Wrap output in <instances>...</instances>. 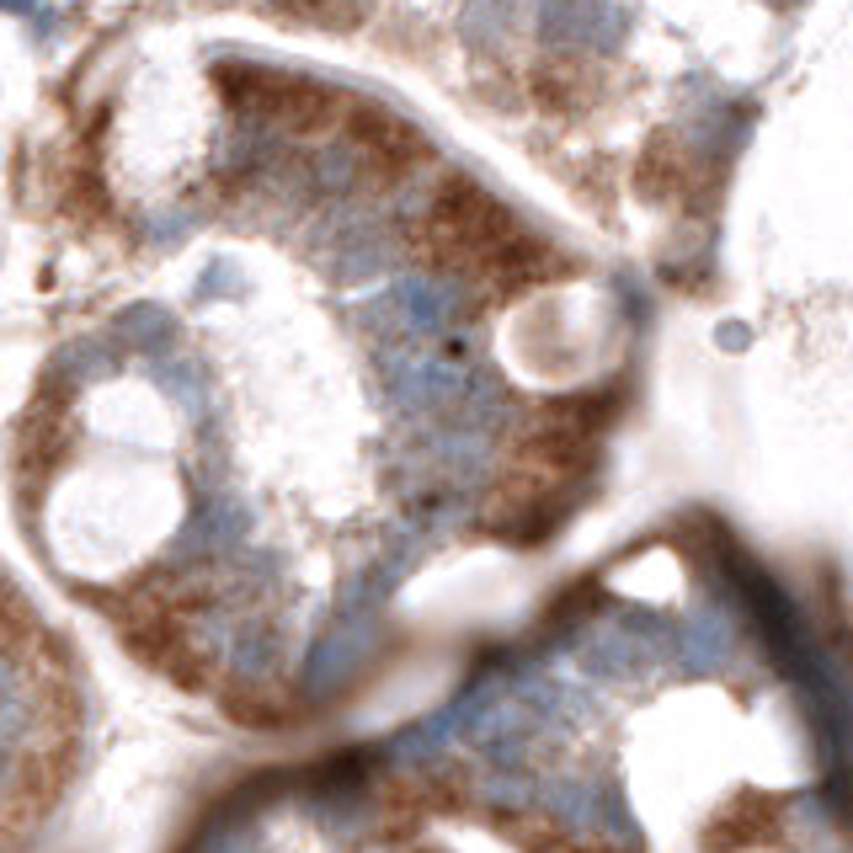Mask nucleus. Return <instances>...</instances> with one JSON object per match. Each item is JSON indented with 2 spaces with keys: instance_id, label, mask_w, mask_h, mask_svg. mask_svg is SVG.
Here are the masks:
<instances>
[{
  "instance_id": "f257e3e1",
  "label": "nucleus",
  "mask_w": 853,
  "mask_h": 853,
  "mask_svg": "<svg viewBox=\"0 0 853 853\" xmlns=\"http://www.w3.org/2000/svg\"><path fill=\"white\" fill-rule=\"evenodd\" d=\"M694 662H688V672H715L720 662H726V651H731V635L720 630V624H699L694 630Z\"/></svg>"
},
{
  "instance_id": "f03ea898",
  "label": "nucleus",
  "mask_w": 853,
  "mask_h": 853,
  "mask_svg": "<svg viewBox=\"0 0 853 853\" xmlns=\"http://www.w3.org/2000/svg\"><path fill=\"white\" fill-rule=\"evenodd\" d=\"M720 347H747V331L741 326H720Z\"/></svg>"
}]
</instances>
